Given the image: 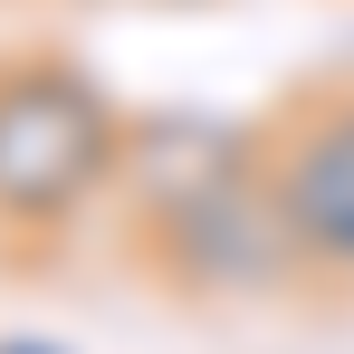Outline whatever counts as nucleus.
<instances>
[{"label": "nucleus", "mask_w": 354, "mask_h": 354, "mask_svg": "<svg viewBox=\"0 0 354 354\" xmlns=\"http://www.w3.org/2000/svg\"><path fill=\"white\" fill-rule=\"evenodd\" d=\"M115 173H124V115L86 67L67 58L0 67V221L10 230H67Z\"/></svg>", "instance_id": "obj_1"}, {"label": "nucleus", "mask_w": 354, "mask_h": 354, "mask_svg": "<svg viewBox=\"0 0 354 354\" xmlns=\"http://www.w3.org/2000/svg\"><path fill=\"white\" fill-rule=\"evenodd\" d=\"M144 259H153L163 288L211 297V306H230V297H268V288H288L297 268H306L288 211H278V192H268V163H259L249 182H230V192L173 211V221H153V230H144Z\"/></svg>", "instance_id": "obj_2"}, {"label": "nucleus", "mask_w": 354, "mask_h": 354, "mask_svg": "<svg viewBox=\"0 0 354 354\" xmlns=\"http://www.w3.org/2000/svg\"><path fill=\"white\" fill-rule=\"evenodd\" d=\"M268 163V134H249V124H221V115H192V106H153V115L124 124V201H134V221L153 230V221H173L192 201H211V192H230Z\"/></svg>", "instance_id": "obj_3"}, {"label": "nucleus", "mask_w": 354, "mask_h": 354, "mask_svg": "<svg viewBox=\"0 0 354 354\" xmlns=\"http://www.w3.org/2000/svg\"><path fill=\"white\" fill-rule=\"evenodd\" d=\"M268 192L288 211L306 268L354 278V96H326L268 134Z\"/></svg>", "instance_id": "obj_4"}, {"label": "nucleus", "mask_w": 354, "mask_h": 354, "mask_svg": "<svg viewBox=\"0 0 354 354\" xmlns=\"http://www.w3.org/2000/svg\"><path fill=\"white\" fill-rule=\"evenodd\" d=\"M0 354H58V345H29V335H10V345H0Z\"/></svg>", "instance_id": "obj_5"}]
</instances>
